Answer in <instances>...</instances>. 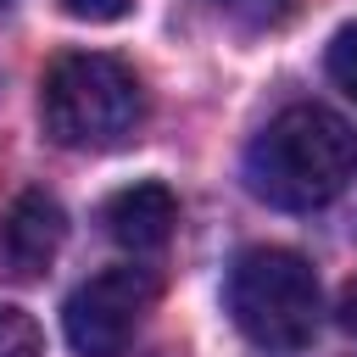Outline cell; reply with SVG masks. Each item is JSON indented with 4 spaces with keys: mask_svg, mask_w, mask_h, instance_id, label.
<instances>
[{
    "mask_svg": "<svg viewBox=\"0 0 357 357\" xmlns=\"http://www.w3.org/2000/svg\"><path fill=\"white\" fill-rule=\"evenodd\" d=\"M245 190L279 212L329 206L357 178V134L324 106H284L245 145Z\"/></svg>",
    "mask_w": 357,
    "mask_h": 357,
    "instance_id": "6da1fadb",
    "label": "cell"
},
{
    "mask_svg": "<svg viewBox=\"0 0 357 357\" xmlns=\"http://www.w3.org/2000/svg\"><path fill=\"white\" fill-rule=\"evenodd\" d=\"M39 123L61 151H112L145 123V89L117 56L73 50L39 84Z\"/></svg>",
    "mask_w": 357,
    "mask_h": 357,
    "instance_id": "7a4b0ae2",
    "label": "cell"
},
{
    "mask_svg": "<svg viewBox=\"0 0 357 357\" xmlns=\"http://www.w3.org/2000/svg\"><path fill=\"white\" fill-rule=\"evenodd\" d=\"M229 318L273 357H296L318 335V279L296 251L251 245L229 268Z\"/></svg>",
    "mask_w": 357,
    "mask_h": 357,
    "instance_id": "3957f363",
    "label": "cell"
},
{
    "mask_svg": "<svg viewBox=\"0 0 357 357\" xmlns=\"http://www.w3.org/2000/svg\"><path fill=\"white\" fill-rule=\"evenodd\" d=\"M156 290H162L156 273L134 268V262L84 279L61 307V329H67L73 351L78 357H123V346L134 340V329L156 307Z\"/></svg>",
    "mask_w": 357,
    "mask_h": 357,
    "instance_id": "277c9868",
    "label": "cell"
},
{
    "mask_svg": "<svg viewBox=\"0 0 357 357\" xmlns=\"http://www.w3.org/2000/svg\"><path fill=\"white\" fill-rule=\"evenodd\" d=\"M67 245V212L45 190H22L0 212V279L6 284H33L56 251Z\"/></svg>",
    "mask_w": 357,
    "mask_h": 357,
    "instance_id": "5b68a950",
    "label": "cell"
},
{
    "mask_svg": "<svg viewBox=\"0 0 357 357\" xmlns=\"http://www.w3.org/2000/svg\"><path fill=\"white\" fill-rule=\"evenodd\" d=\"M100 223H106V234H112L123 251L145 257V251H162V245L173 240L178 201H173V190H167V184H128V190L106 195Z\"/></svg>",
    "mask_w": 357,
    "mask_h": 357,
    "instance_id": "8992f818",
    "label": "cell"
},
{
    "mask_svg": "<svg viewBox=\"0 0 357 357\" xmlns=\"http://www.w3.org/2000/svg\"><path fill=\"white\" fill-rule=\"evenodd\" d=\"M324 67H329V78L340 84V95H351V100H357V22H346V28L329 39Z\"/></svg>",
    "mask_w": 357,
    "mask_h": 357,
    "instance_id": "52a82bcc",
    "label": "cell"
},
{
    "mask_svg": "<svg viewBox=\"0 0 357 357\" xmlns=\"http://www.w3.org/2000/svg\"><path fill=\"white\" fill-rule=\"evenodd\" d=\"M0 357H45L39 346V324L17 307H0Z\"/></svg>",
    "mask_w": 357,
    "mask_h": 357,
    "instance_id": "ba28073f",
    "label": "cell"
},
{
    "mask_svg": "<svg viewBox=\"0 0 357 357\" xmlns=\"http://www.w3.org/2000/svg\"><path fill=\"white\" fill-rule=\"evenodd\" d=\"M67 6V17H78V22H117L134 0H61Z\"/></svg>",
    "mask_w": 357,
    "mask_h": 357,
    "instance_id": "9c48e42d",
    "label": "cell"
},
{
    "mask_svg": "<svg viewBox=\"0 0 357 357\" xmlns=\"http://www.w3.org/2000/svg\"><path fill=\"white\" fill-rule=\"evenodd\" d=\"M335 312H340V329H346V335H357V279H346V290H340Z\"/></svg>",
    "mask_w": 357,
    "mask_h": 357,
    "instance_id": "30bf717a",
    "label": "cell"
}]
</instances>
